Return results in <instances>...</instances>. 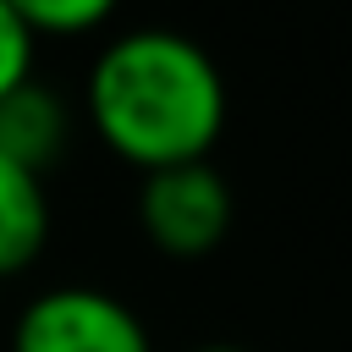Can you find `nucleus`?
<instances>
[{"mask_svg": "<svg viewBox=\"0 0 352 352\" xmlns=\"http://www.w3.org/2000/svg\"><path fill=\"white\" fill-rule=\"evenodd\" d=\"M50 242V192L44 176L0 154V280L22 275Z\"/></svg>", "mask_w": 352, "mask_h": 352, "instance_id": "5", "label": "nucleus"}, {"mask_svg": "<svg viewBox=\"0 0 352 352\" xmlns=\"http://www.w3.org/2000/svg\"><path fill=\"white\" fill-rule=\"evenodd\" d=\"M192 352H248V346H231V341H209V346H192Z\"/></svg>", "mask_w": 352, "mask_h": 352, "instance_id": "8", "label": "nucleus"}, {"mask_svg": "<svg viewBox=\"0 0 352 352\" xmlns=\"http://www.w3.org/2000/svg\"><path fill=\"white\" fill-rule=\"evenodd\" d=\"M11 352H154L148 324L104 286H50L38 292L16 324Z\"/></svg>", "mask_w": 352, "mask_h": 352, "instance_id": "3", "label": "nucleus"}, {"mask_svg": "<svg viewBox=\"0 0 352 352\" xmlns=\"http://www.w3.org/2000/svg\"><path fill=\"white\" fill-rule=\"evenodd\" d=\"M66 132H72V116H66L60 94L44 88L38 77H28L22 88H11L0 99V154L6 160L44 176V165H55V154L66 148Z\"/></svg>", "mask_w": 352, "mask_h": 352, "instance_id": "4", "label": "nucleus"}, {"mask_svg": "<svg viewBox=\"0 0 352 352\" xmlns=\"http://www.w3.org/2000/svg\"><path fill=\"white\" fill-rule=\"evenodd\" d=\"M33 55H38V38H33V33L22 28V16L0 0V99L33 77Z\"/></svg>", "mask_w": 352, "mask_h": 352, "instance_id": "7", "label": "nucleus"}, {"mask_svg": "<svg viewBox=\"0 0 352 352\" xmlns=\"http://www.w3.org/2000/svg\"><path fill=\"white\" fill-rule=\"evenodd\" d=\"M88 132L132 170L209 160L226 132V77L214 55L176 28L116 33L82 82Z\"/></svg>", "mask_w": 352, "mask_h": 352, "instance_id": "1", "label": "nucleus"}, {"mask_svg": "<svg viewBox=\"0 0 352 352\" xmlns=\"http://www.w3.org/2000/svg\"><path fill=\"white\" fill-rule=\"evenodd\" d=\"M33 38H82L110 22L121 0H6Z\"/></svg>", "mask_w": 352, "mask_h": 352, "instance_id": "6", "label": "nucleus"}, {"mask_svg": "<svg viewBox=\"0 0 352 352\" xmlns=\"http://www.w3.org/2000/svg\"><path fill=\"white\" fill-rule=\"evenodd\" d=\"M231 187L209 160L165 165L138 182V231L165 258H204L231 231Z\"/></svg>", "mask_w": 352, "mask_h": 352, "instance_id": "2", "label": "nucleus"}]
</instances>
